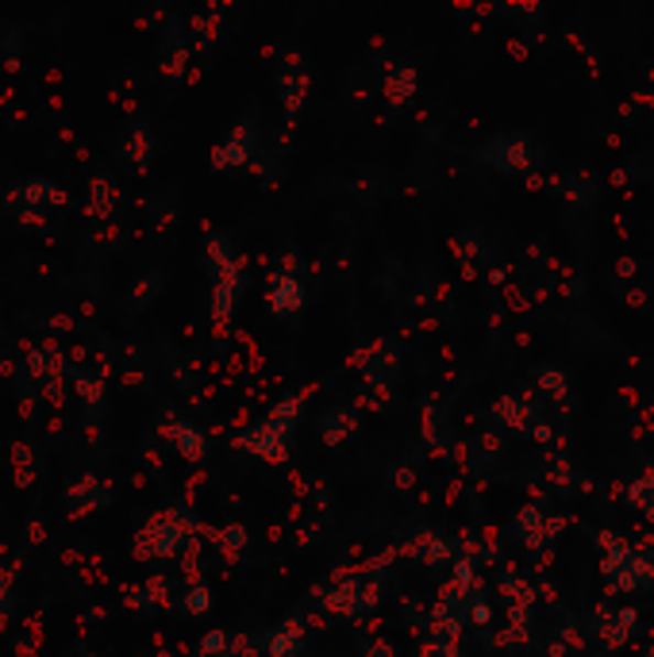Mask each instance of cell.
Returning <instances> with one entry per match:
<instances>
[{"label":"cell","instance_id":"obj_8","mask_svg":"<svg viewBox=\"0 0 654 657\" xmlns=\"http://www.w3.org/2000/svg\"><path fill=\"white\" fill-rule=\"evenodd\" d=\"M154 288H159V273H151V277H146V281H139V285L135 288H131V304H139V300H151V293H154Z\"/></svg>","mask_w":654,"mask_h":657},{"label":"cell","instance_id":"obj_5","mask_svg":"<svg viewBox=\"0 0 654 657\" xmlns=\"http://www.w3.org/2000/svg\"><path fill=\"white\" fill-rule=\"evenodd\" d=\"M39 393H43V401H51L54 408H58V404H62V393H66V377H62V373H54V377L46 381V385L39 388Z\"/></svg>","mask_w":654,"mask_h":657},{"label":"cell","instance_id":"obj_3","mask_svg":"<svg viewBox=\"0 0 654 657\" xmlns=\"http://www.w3.org/2000/svg\"><path fill=\"white\" fill-rule=\"evenodd\" d=\"M123 158H131L135 166H146V158H151V139L143 135V131H135V135L128 139V143L120 146Z\"/></svg>","mask_w":654,"mask_h":657},{"label":"cell","instance_id":"obj_9","mask_svg":"<svg viewBox=\"0 0 654 657\" xmlns=\"http://www.w3.org/2000/svg\"><path fill=\"white\" fill-rule=\"evenodd\" d=\"M185 607H189L193 615L208 612V592L200 589V584H197V589H189V596H185Z\"/></svg>","mask_w":654,"mask_h":657},{"label":"cell","instance_id":"obj_11","mask_svg":"<svg viewBox=\"0 0 654 657\" xmlns=\"http://www.w3.org/2000/svg\"><path fill=\"white\" fill-rule=\"evenodd\" d=\"M20 227H46L43 212H20Z\"/></svg>","mask_w":654,"mask_h":657},{"label":"cell","instance_id":"obj_12","mask_svg":"<svg viewBox=\"0 0 654 657\" xmlns=\"http://www.w3.org/2000/svg\"><path fill=\"white\" fill-rule=\"evenodd\" d=\"M31 481H35V469H20V473H15V484H20V489H28Z\"/></svg>","mask_w":654,"mask_h":657},{"label":"cell","instance_id":"obj_1","mask_svg":"<svg viewBox=\"0 0 654 657\" xmlns=\"http://www.w3.org/2000/svg\"><path fill=\"white\" fill-rule=\"evenodd\" d=\"M66 189H58L46 177H31V182H15V189L8 193V208H20V212H43L46 205L62 208L66 205Z\"/></svg>","mask_w":654,"mask_h":657},{"label":"cell","instance_id":"obj_6","mask_svg":"<svg viewBox=\"0 0 654 657\" xmlns=\"http://www.w3.org/2000/svg\"><path fill=\"white\" fill-rule=\"evenodd\" d=\"M12 466H15V473H20V469H35V453H31L28 442L12 446Z\"/></svg>","mask_w":654,"mask_h":657},{"label":"cell","instance_id":"obj_7","mask_svg":"<svg viewBox=\"0 0 654 657\" xmlns=\"http://www.w3.org/2000/svg\"><path fill=\"white\" fill-rule=\"evenodd\" d=\"M12 581H15V566H0V607L12 604Z\"/></svg>","mask_w":654,"mask_h":657},{"label":"cell","instance_id":"obj_4","mask_svg":"<svg viewBox=\"0 0 654 657\" xmlns=\"http://www.w3.org/2000/svg\"><path fill=\"white\" fill-rule=\"evenodd\" d=\"M92 212H97L100 219H108V212H112V197H108L105 177H97V182H92Z\"/></svg>","mask_w":654,"mask_h":657},{"label":"cell","instance_id":"obj_14","mask_svg":"<svg viewBox=\"0 0 654 657\" xmlns=\"http://www.w3.org/2000/svg\"><path fill=\"white\" fill-rule=\"evenodd\" d=\"M4 208H8V197H4V193H0V216H4Z\"/></svg>","mask_w":654,"mask_h":657},{"label":"cell","instance_id":"obj_10","mask_svg":"<svg viewBox=\"0 0 654 657\" xmlns=\"http://www.w3.org/2000/svg\"><path fill=\"white\" fill-rule=\"evenodd\" d=\"M46 538V530H43V519H39V515H31L28 519V543L31 546H39Z\"/></svg>","mask_w":654,"mask_h":657},{"label":"cell","instance_id":"obj_13","mask_svg":"<svg viewBox=\"0 0 654 657\" xmlns=\"http://www.w3.org/2000/svg\"><path fill=\"white\" fill-rule=\"evenodd\" d=\"M12 607H15V604L0 607V635H4V631H8V623H12Z\"/></svg>","mask_w":654,"mask_h":657},{"label":"cell","instance_id":"obj_2","mask_svg":"<svg viewBox=\"0 0 654 657\" xmlns=\"http://www.w3.org/2000/svg\"><path fill=\"white\" fill-rule=\"evenodd\" d=\"M66 504H69V519H81V515L100 512V507L112 504V489L100 484L92 473H85L81 481H74L66 489Z\"/></svg>","mask_w":654,"mask_h":657}]
</instances>
